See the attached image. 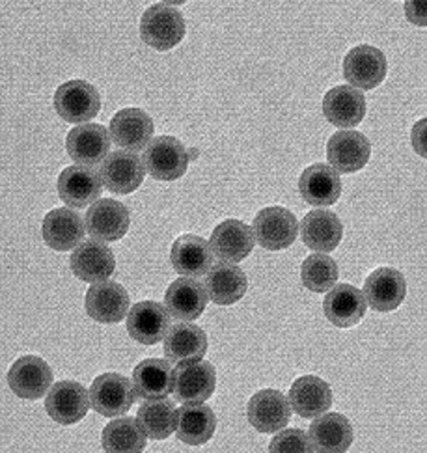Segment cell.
Instances as JSON below:
<instances>
[{
  "label": "cell",
  "instance_id": "1",
  "mask_svg": "<svg viewBox=\"0 0 427 453\" xmlns=\"http://www.w3.org/2000/svg\"><path fill=\"white\" fill-rule=\"evenodd\" d=\"M185 19L179 10L166 3L149 6L141 19V38L156 50H170L185 38Z\"/></svg>",
  "mask_w": 427,
  "mask_h": 453
},
{
  "label": "cell",
  "instance_id": "2",
  "mask_svg": "<svg viewBox=\"0 0 427 453\" xmlns=\"http://www.w3.org/2000/svg\"><path fill=\"white\" fill-rule=\"evenodd\" d=\"M144 166L153 180L176 181L189 168V153L176 136H156L144 151Z\"/></svg>",
  "mask_w": 427,
  "mask_h": 453
},
{
  "label": "cell",
  "instance_id": "3",
  "mask_svg": "<svg viewBox=\"0 0 427 453\" xmlns=\"http://www.w3.org/2000/svg\"><path fill=\"white\" fill-rule=\"evenodd\" d=\"M252 232L260 247L265 250L289 249L297 239L299 222L295 215L286 207L272 205L265 207L254 217Z\"/></svg>",
  "mask_w": 427,
  "mask_h": 453
},
{
  "label": "cell",
  "instance_id": "4",
  "mask_svg": "<svg viewBox=\"0 0 427 453\" xmlns=\"http://www.w3.org/2000/svg\"><path fill=\"white\" fill-rule=\"evenodd\" d=\"M217 373L213 364L206 360L181 362L174 370L172 394L183 405L203 403L215 394Z\"/></svg>",
  "mask_w": 427,
  "mask_h": 453
},
{
  "label": "cell",
  "instance_id": "5",
  "mask_svg": "<svg viewBox=\"0 0 427 453\" xmlns=\"http://www.w3.org/2000/svg\"><path fill=\"white\" fill-rule=\"evenodd\" d=\"M136 402L131 380L122 373H103L94 379L90 387V403L105 418H118L129 412Z\"/></svg>",
  "mask_w": 427,
  "mask_h": 453
},
{
  "label": "cell",
  "instance_id": "6",
  "mask_svg": "<svg viewBox=\"0 0 427 453\" xmlns=\"http://www.w3.org/2000/svg\"><path fill=\"white\" fill-rule=\"evenodd\" d=\"M55 109L67 124H84L101 111V96L87 81H67L55 94Z\"/></svg>",
  "mask_w": 427,
  "mask_h": 453
},
{
  "label": "cell",
  "instance_id": "7",
  "mask_svg": "<svg viewBox=\"0 0 427 453\" xmlns=\"http://www.w3.org/2000/svg\"><path fill=\"white\" fill-rule=\"evenodd\" d=\"M99 176L111 193L131 195L142 185L146 166L134 151L118 150L109 153L107 159L101 163Z\"/></svg>",
  "mask_w": 427,
  "mask_h": 453
},
{
  "label": "cell",
  "instance_id": "8",
  "mask_svg": "<svg viewBox=\"0 0 427 453\" xmlns=\"http://www.w3.org/2000/svg\"><path fill=\"white\" fill-rule=\"evenodd\" d=\"M90 392L77 380H60L50 387L45 397V411L57 424L73 426L90 409Z\"/></svg>",
  "mask_w": 427,
  "mask_h": 453
},
{
  "label": "cell",
  "instance_id": "9",
  "mask_svg": "<svg viewBox=\"0 0 427 453\" xmlns=\"http://www.w3.org/2000/svg\"><path fill=\"white\" fill-rule=\"evenodd\" d=\"M346 81L361 90H373L386 77V58L383 50L371 45H356L344 58Z\"/></svg>",
  "mask_w": 427,
  "mask_h": 453
},
{
  "label": "cell",
  "instance_id": "10",
  "mask_svg": "<svg viewBox=\"0 0 427 453\" xmlns=\"http://www.w3.org/2000/svg\"><path fill=\"white\" fill-rule=\"evenodd\" d=\"M8 385L17 397L40 399L53 387V372L43 358L27 355L13 362L8 372Z\"/></svg>",
  "mask_w": 427,
  "mask_h": 453
},
{
  "label": "cell",
  "instance_id": "11",
  "mask_svg": "<svg viewBox=\"0 0 427 453\" xmlns=\"http://www.w3.org/2000/svg\"><path fill=\"white\" fill-rule=\"evenodd\" d=\"M248 422L260 433H278L292 418V405L289 399L275 388H265L255 392L247 405Z\"/></svg>",
  "mask_w": 427,
  "mask_h": 453
},
{
  "label": "cell",
  "instance_id": "12",
  "mask_svg": "<svg viewBox=\"0 0 427 453\" xmlns=\"http://www.w3.org/2000/svg\"><path fill=\"white\" fill-rule=\"evenodd\" d=\"M103 193V181L92 166H67L58 176L60 200L75 209L95 203Z\"/></svg>",
  "mask_w": 427,
  "mask_h": 453
},
{
  "label": "cell",
  "instance_id": "13",
  "mask_svg": "<svg viewBox=\"0 0 427 453\" xmlns=\"http://www.w3.org/2000/svg\"><path fill=\"white\" fill-rule=\"evenodd\" d=\"M111 141V133L105 126L84 124L67 133L65 150L77 165L95 166L107 159Z\"/></svg>",
  "mask_w": 427,
  "mask_h": 453
},
{
  "label": "cell",
  "instance_id": "14",
  "mask_svg": "<svg viewBox=\"0 0 427 453\" xmlns=\"http://www.w3.org/2000/svg\"><path fill=\"white\" fill-rule=\"evenodd\" d=\"M371 157V144L358 131H338L327 144V159L338 173H355L362 170Z\"/></svg>",
  "mask_w": 427,
  "mask_h": 453
},
{
  "label": "cell",
  "instance_id": "15",
  "mask_svg": "<svg viewBox=\"0 0 427 453\" xmlns=\"http://www.w3.org/2000/svg\"><path fill=\"white\" fill-rule=\"evenodd\" d=\"M84 222H87V232L95 241L114 242L129 232L131 217L129 209L122 202L105 198L92 203Z\"/></svg>",
  "mask_w": 427,
  "mask_h": 453
},
{
  "label": "cell",
  "instance_id": "16",
  "mask_svg": "<svg viewBox=\"0 0 427 453\" xmlns=\"http://www.w3.org/2000/svg\"><path fill=\"white\" fill-rule=\"evenodd\" d=\"M73 274L82 282L99 284L105 282L116 269L114 252L95 239L82 241L70 257Z\"/></svg>",
  "mask_w": 427,
  "mask_h": 453
},
{
  "label": "cell",
  "instance_id": "17",
  "mask_svg": "<svg viewBox=\"0 0 427 453\" xmlns=\"http://www.w3.org/2000/svg\"><path fill=\"white\" fill-rule=\"evenodd\" d=\"M87 313L97 323H119L129 313L131 299L127 289L118 282L94 284L84 299Z\"/></svg>",
  "mask_w": 427,
  "mask_h": 453
},
{
  "label": "cell",
  "instance_id": "18",
  "mask_svg": "<svg viewBox=\"0 0 427 453\" xmlns=\"http://www.w3.org/2000/svg\"><path fill=\"white\" fill-rule=\"evenodd\" d=\"M170 330V313L166 306L156 301H142L127 313V333L142 345H156L164 340Z\"/></svg>",
  "mask_w": 427,
  "mask_h": 453
},
{
  "label": "cell",
  "instance_id": "19",
  "mask_svg": "<svg viewBox=\"0 0 427 453\" xmlns=\"http://www.w3.org/2000/svg\"><path fill=\"white\" fill-rule=\"evenodd\" d=\"M42 234L47 247L65 252L80 245L84 234H87V222L73 209L58 207L45 215Z\"/></svg>",
  "mask_w": 427,
  "mask_h": 453
},
{
  "label": "cell",
  "instance_id": "20",
  "mask_svg": "<svg viewBox=\"0 0 427 453\" xmlns=\"http://www.w3.org/2000/svg\"><path fill=\"white\" fill-rule=\"evenodd\" d=\"M323 114L332 126L351 129L366 116V97L349 84L334 86L323 97Z\"/></svg>",
  "mask_w": 427,
  "mask_h": 453
},
{
  "label": "cell",
  "instance_id": "21",
  "mask_svg": "<svg viewBox=\"0 0 427 453\" xmlns=\"http://www.w3.org/2000/svg\"><path fill=\"white\" fill-rule=\"evenodd\" d=\"M362 293L366 303L375 311H392L405 301V276L398 269L379 267L366 278Z\"/></svg>",
  "mask_w": 427,
  "mask_h": 453
},
{
  "label": "cell",
  "instance_id": "22",
  "mask_svg": "<svg viewBox=\"0 0 427 453\" xmlns=\"http://www.w3.org/2000/svg\"><path fill=\"white\" fill-rule=\"evenodd\" d=\"M208 301L206 286L187 276L178 278L164 293V306L168 313L179 321L198 319L206 310Z\"/></svg>",
  "mask_w": 427,
  "mask_h": 453
},
{
  "label": "cell",
  "instance_id": "23",
  "mask_svg": "<svg viewBox=\"0 0 427 453\" xmlns=\"http://www.w3.org/2000/svg\"><path fill=\"white\" fill-rule=\"evenodd\" d=\"M368 303L364 293L351 284H338L329 289L323 301V311L338 328H351L362 321Z\"/></svg>",
  "mask_w": 427,
  "mask_h": 453
},
{
  "label": "cell",
  "instance_id": "24",
  "mask_svg": "<svg viewBox=\"0 0 427 453\" xmlns=\"http://www.w3.org/2000/svg\"><path fill=\"white\" fill-rule=\"evenodd\" d=\"M210 245L218 259L228 261V264H239L254 250L255 237L245 222L230 219L220 222L213 230Z\"/></svg>",
  "mask_w": 427,
  "mask_h": 453
},
{
  "label": "cell",
  "instance_id": "25",
  "mask_svg": "<svg viewBox=\"0 0 427 453\" xmlns=\"http://www.w3.org/2000/svg\"><path fill=\"white\" fill-rule=\"evenodd\" d=\"M153 119L141 109H124L111 119L112 142L127 151H139L148 148L153 136Z\"/></svg>",
  "mask_w": 427,
  "mask_h": 453
},
{
  "label": "cell",
  "instance_id": "26",
  "mask_svg": "<svg viewBox=\"0 0 427 453\" xmlns=\"http://www.w3.org/2000/svg\"><path fill=\"white\" fill-rule=\"evenodd\" d=\"M332 399L331 387L316 375L299 377L289 388V405L306 420L327 412L332 407Z\"/></svg>",
  "mask_w": 427,
  "mask_h": 453
},
{
  "label": "cell",
  "instance_id": "27",
  "mask_svg": "<svg viewBox=\"0 0 427 453\" xmlns=\"http://www.w3.org/2000/svg\"><path fill=\"white\" fill-rule=\"evenodd\" d=\"M299 193L304 198V202L310 205H334L341 195L339 173L329 165H312L301 173Z\"/></svg>",
  "mask_w": 427,
  "mask_h": 453
},
{
  "label": "cell",
  "instance_id": "28",
  "mask_svg": "<svg viewBox=\"0 0 427 453\" xmlns=\"http://www.w3.org/2000/svg\"><path fill=\"white\" fill-rule=\"evenodd\" d=\"M213 249L206 239L198 235H181L174 241L172 250H170V259L172 267L178 274L187 278H196L208 274L213 267Z\"/></svg>",
  "mask_w": 427,
  "mask_h": 453
},
{
  "label": "cell",
  "instance_id": "29",
  "mask_svg": "<svg viewBox=\"0 0 427 453\" xmlns=\"http://www.w3.org/2000/svg\"><path fill=\"white\" fill-rule=\"evenodd\" d=\"M344 235V226L329 209H314L301 222V237L316 252H332Z\"/></svg>",
  "mask_w": 427,
  "mask_h": 453
},
{
  "label": "cell",
  "instance_id": "30",
  "mask_svg": "<svg viewBox=\"0 0 427 453\" xmlns=\"http://www.w3.org/2000/svg\"><path fill=\"white\" fill-rule=\"evenodd\" d=\"M309 437L314 451L344 453L353 444V426L344 414H321L314 418Z\"/></svg>",
  "mask_w": 427,
  "mask_h": 453
},
{
  "label": "cell",
  "instance_id": "31",
  "mask_svg": "<svg viewBox=\"0 0 427 453\" xmlns=\"http://www.w3.org/2000/svg\"><path fill=\"white\" fill-rule=\"evenodd\" d=\"M208 353V336L203 330L194 325L181 321L170 326L164 336V355L170 362H191L202 360Z\"/></svg>",
  "mask_w": 427,
  "mask_h": 453
},
{
  "label": "cell",
  "instance_id": "32",
  "mask_svg": "<svg viewBox=\"0 0 427 453\" xmlns=\"http://www.w3.org/2000/svg\"><path fill=\"white\" fill-rule=\"evenodd\" d=\"M248 289L247 274L241 267L222 261L210 269L206 276L208 297L218 306H230L245 297Z\"/></svg>",
  "mask_w": 427,
  "mask_h": 453
},
{
  "label": "cell",
  "instance_id": "33",
  "mask_svg": "<svg viewBox=\"0 0 427 453\" xmlns=\"http://www.w3.org/2000/svg\"><path fill=\"white\" fill-rule=\"evenodd\" d=\"M174 370L168 360L146 358L133 372V387L136 397L161 399L172 392Z\"/></svg>",
  "mask_w": 427,
  "mask_h": 453
},
{
  "label": "cell",
  "instance_id": "34",
  "mask_svg": "<svg viewBox=\"0 0 427 453\" xmlns=\"http://www.w3.org/2000/svg\"><path fill=\"white\" fill-rule=\"evenodd\" d=\"M217 429V416L211 407L191 403L178 409V439L189 446L206 444Z\"/></svg>",
  "mask_w": 427,
  "mask_h": 453
},
{
  "label": "cell",
  "instance_id": "35",
  "mask_svg": "<svg viewBox=\"0 0 427 453\" xmlns=\"http://www.w3.org/2000/svg\"><path fill=\"white\" fill-rule=\"evenodd\" d=\"M136 420L144 429L146 437L153 441H164L178 427V409L174 402L166 397L146 399L136 412Z\"/></svg>",
  "mask_w": 427,
  "mask_h": 453
},
{
  "label": "cell",
  "instance_id": "36",
  "mask_svg": "<svg viewBox=\"0 0 427 453\" xmlns=\"http://www.w3.org/2000/svg\"><path fill=\"white\" fill-rule=\"evenodd\" d=\"M101 444L109 453H139L146 448V433L136 418H118L103 429Z\"/></svg>",
  "mask_w": 427,
  "mask_h": 453
},
{
  "label": "cell",
  "instance_id": "37",
  "mask_svg": "<svg viewBox=\"0 0 427 453\" xmlns=\"http://www.w3.org/2000/svg\"><path fill=\"white\" fill-rule=\"evenodd\" d=\"M338 264L327 254H312L304 259L301 267V280L306 289L314 293H324L336 286L338 282Z\"/></svg>",
  "mask_w": 427,
  "mask_h": 453
},
{
  "label": "cell",
  "instance_id": "38",
  "mask_svg": "<svg viewBox=\"0 0 427 453\" xmlns=\"http://www.w3.org/2000/svg\"><path fill=\"white\" fill-rule=\"evenodd\" d=\"M269 451H272V453H287V451L310 453V451H314V446H312L310 437L304 431L286 429L271 441Z\"/></svg>",
  "mask_w": 427,
  "mask_h": 453
},
{
  "label": "cell",
  "instance_id": "39",
  "mask_svg": "<svg viewBox=\"0 0 427 453\" xmlns=\"http://www.w3.org/2000/svg\"><path fill=\"white\" fill-rule=\"evenodd\" d=\"M407 19L413 21L415 25L425 27V4L423 3H407L405 4Z\"/></svg>",
  "mask_w": 427,
  "mask_h": 453
},
{
  "label": "cell",
  "instance_id": "40",
  "mask_svg": "<svg viewBox=\"0 0 427 453\" xmlns=\"http://www.w3.org/2000/svg\"><path fill=\"white\" fill-rule=\"evenodd\" d=\"M187 153H189V161H196L198 157H200V150H196V148L187 150Z\"/></svg>",
  "mask_w": 427,
  "mask_h": 453
}]
</instances>
